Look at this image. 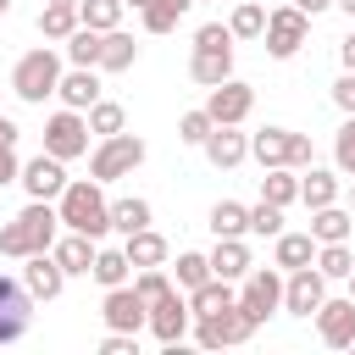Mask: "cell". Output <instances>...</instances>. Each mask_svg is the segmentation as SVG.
I'll use <instances>...</instances> for the list:
<instances>
[{"label": "cell", "instance_id": "cell-17", "mask_svg": "<svg viewBox=\"0 0 355 355\" xmlns=\"http://www.w3.org/2000/svg\"><path fill=\"white\" fill-rule=\"evenodd\" d=\"M189 322H194V311H189V300H183V294L172 288V294H166L161 305H150V322H144V327H150V333H155L161 344H183Z\"/></svg>", "mask_w": 355, "mask_h": 355}, {"label": "cell", "instance_id": "cell-21", "mask_svg": "<svg viewBox=\"0 0 355 355\" xmlns=\"http://www.w3.org/2000/svg\"><path fill=\"white\" fill-rule=\"evenodd\" d=\"M55 94H61V105H72V111H89V105L100 100V72H94V67H72V72H61Z\"/></svg>", "mask_w": 355, "mask_h": 355}, {"label": "cell", "instance_id": "cell-49", "mask_svg": "<svg viewBox=\"0 0 355 355\" xmlns=\"http://www.w3.org/2000/svg\"><path fill=\"white\" fill-rule=\"evenodd\" d=\"M0 139H6V144H17V139H22V128H17L11 116H0Z\"/></svg>", "mask_w": 355, "mask_h": 355}, {"label": "cell", "instance_id": "cell-47", "mask_svg": "<svg viewBox=\"0 0 355 355\" xmlns=\"http://www.w3.org/2000/svg\"><path fill=\"white\" fill-rule=\"evenodd\" d=\"M17 172H22L17 144H6V139H0V189H6V183H17Z\"/></svg>", "mask_w": 355, "mask_h": 355}, {"label": "cell", "instance_id": "cell-33", "mask_svg": "<svg viewBox=\"0 0 355 355\" xmlns=\"http://www.w3.org/2000/svg\"><path fill=\"white\" fill-rule=\"evenodd\" d=\"M189 6H194V0H150V6L139 11V22H144V33H172Z\"/></svg>", "mask_w": 355, "mask_h": 355}, {"label": "cell", "instance_id": "cell-9", "mask_svg": "<svg viewBox=\"0 0 355 355\" xmlns=\"http://www.w3.org/2000/svg\"><path fill=\"white\" fill-rule=\"evenodd\" d=\"M33 327V294L22 277H0V344H17L28 338Z\"/></svg>", "mask_w": 355, "mask_h": 355}, {"label": "cell", "instance_id": "cell-36", "mask_svg": "<svg viewBox=\"0 0 355 355\" xmlns=\"http://www.w3.org/2000/svg\"><path fill=\"white\" fill-rule=\"evenodd\" d=\"M78 28V6H67V0H50L44 11H39V33L44 39H67Z\"/></svg>", "mask_w": 355, "mask_h": 355}, {"label": "cell", "instance_id": "cell-8", "mask_svg": "<svg viewBox=\"0 0 355 355\" xmlns=\"http://www.w3.org/2000/svg\"><path fill=\"white\" fill-rule=\"evenodd\" d=\"M255 333V322L239 311V300L227 311H211V316H194V344L200 349H222V344H244Z\"/></svg>", "mask_w": 355, "mask_h": 355}, {"label": "cell", "instance_id": "cell-3", "mask_svg": "<svg viewBox=\"0 0 355 355\" xmlns=\"http://www.w3.org/2000/svg\"><path fill=\"white\" fill-rule=\"evenodd\" d=\"M55 83H61V55H55L50 44L28 50V55L11 67V94L28 100V105H44V100L55 94Z\"/></svg>", "mask_w": 355, "mask_h": 355}, {"label": "cell", "instance_id": "cell-35", "mask_svg": "<svg viewBox=\"0 0 355 355\" xmlns=\"http://www.w3.org/2000/svg\"><path fill=\"white\" fill-rule=\"evenodd\" d=\"M261 28H266V6L239 0V6H233V17H227V33H233V39H261Z\"/></svg>", "mask_w": 355, "mask_h": 355}, {"label": "cell", "instance_id": "cell-22", "mask_svg": "<svg viewBox=\"0 0 355 355\" xmlns=\"http://www.w3.org/2000/svg\"><path fill=\"white\" fill-rule=\"evenodd\" d=\"M139 61V44H133V33H122V28H105L100 33V61H94V72H128Z\"/></svg>", "mask_w": 355, "mask_h": 355}, {"label": "cell", "instance_id": "cell-37", "mask_svg": "<svg viewBox=\"0 0 355 355\" xmlns=\"http://www.w3.org/2000/svg\"><path fill=\"white\" fill-rule=\"evenodd\" d=\"M67 61H72V67H94V61H100V28H83V22H78V28L67 33Z\"/></svg>", "mask_w": 355, "mask_h": 355}, {"label": "cell", "instance_id": "cell-34", "mask_svg": "<svg viewBox=\"0 0 355 355\" xmlns=\"http://www.w3.org/2000/svg\"><path fill=\"white\" fill-rule=\"evenodd\" d=\"M122 11H128L122 0H78V22L83 28H100V33L105 28H122Z\"/></svg>", "mask_w": 355, "mask_h": 355}, {"label": "cell", "instance_id": "cell-16", "mask_svg": "<svg viewBox=\"0 0 355 355\" xmlns=\"http://www.w3.org/2000/svg\"><path fill=\"white\" fill-rule=\"evenodd\" d=\"M22 283H28L33 300H61L67 272H61V261H55L50 250H39V255H22Z\"/></svg>", "mask_w": 355, "mask_h": 355}, {"label": "cell", "instance_id": "cell-23", "mask_svg": "<svg viewBox=\"0 0 355 355\" xmlns=\"http://www.w3.org/2000/svg\"><path fill=\"white\" fill-rule=\"evenodd\" d=\"M349 227H355V211H344L338 200L311 211V239L316 244H338V239H349Z\"/></svg>", "mask_w": 355, "mask_h": 355}, {"label": "cell", "instance_id": "cell-6", "mask_svg": "<svg viewBox=\"0 0 355 355\" xmlns=\"http://www.w3.org/2000/svg\"><path fill=\"white\" fill-rule=\"evenodd\" d=\"M305 33H311V17H305L300 6H277V11H266V28H261V39H266V55H277V61L300 55Z\"/></svg>", "mask_w": 355, "mask_h": 355}, {"label": "cell", "instance_id": "cell-43", "mask_svg": "<svg viewBox=\"0 0 355 355\" xmlns=\"http://www.w3.org/2000/svg\"><path fill=\"white\" fill-rule=\"evenodd\" d=\"M333 161H338V178H355V116H344V128L333 139Z\"/></svg>", "mask_w": 355, "mask_h": 355}, {"label": "cell", "instance_id": "cell-52", "mask_svg": "<svg viewBox=\"0 0 355 355\" xmlns=\"http://www.w3.org/2000/svg\"><path fill=\"white\" fill-rule=\"evenodd\" d=\"M122 6H133V11H144V6H150V0H122Z\"/></svg>", "mask_w": 355, "mask_h": 355}, {"label": "cell", "instance_id": "cell-26", "mask_svg": "<svg viewBox=\"0 0 355 355\" xmlns=\"http://www.w3.org/2000/svg\"><path fill=\"white\" fill-rule=\"evenodd\" d=\"M316 261V239L311 233H277V250H272V266L277 272H300Z\"/></svg>", "mask_w": 355, "mask_h": 355}, {"label": "cell", "instance_id": "cell-41", "mask_svg": "<svg viewBox=\"0 0 355 355\" xmlns=\"http://www.w3.org/2000/svg\"><path fill=\"white\" fill-rule=\"evenodd\" d=\"M244 233H255V239H277V233H283V205H272V200L250 205V222H244Z\"/></svg>", "mask_w": 355, "mask_h": 355}, {"label": "cell", "instance_id": "cell-38", "mask_svg": "<svg viewBox=\"0 0 355 355\" xmlns=\"http://www.w3.org/2000/svg\"><path fill=\"white\" fill-rule=\"evenodd\" d=\"M83 116H89V133H100V139H111V133H122V128H128V111H122L116 100H94Z\"/></svg>", "mask_w": 355, "mask_h": 355}, {"label": "cell", "instance_id": "cell-39", "mask_svg": "<svg viewBox=\"0 0 355 355\" xmlns=\"http://www.w3.org/2000/svg\"><path fill=\"white\" fill-rule=\"evenodd\" d=\"M111 227H116V233L150 227V200H111Z\"/></svg>", "mask_w": 355, "mask_h": 355}, {"label": "cell", "instance_id": "cell-5", "mask_svg": "<svg viewBox=\"0 0 355 355\" xmlns=\"http://www.w3.org/2000/svg\"><path fill=\"white\" fill-rule=\"evenodd\" d=\"M144 155H150V150H144L139 133H111V139H100V150L89 155V172H94V183H116V178H128Z\"/></svg>", "mask_w": 355, "mask_h": 355}, {"label": "cell", "instance_id": "cell-10", "mask_svg": "<svg viewBox=\"0 0 355 355\" xmlns=\"http://www.w3.org/2000/svg\"><path fill=\"white\" fill-rule=\"evenodd\" d=\"M239 311L261 327L272 311H283V272H244V294H239Z\"/></svg>", "mask_w": 355, "mask_h": 355}, {"label": "cell", "instance_id": "cell-18", "mask_svg": "<svg viewBox=\"0 0 355 355\" xmlns=\"http://www.w3.org/2000/svg\"><path fill=\"white\" fill-rule=\"evenodd\" d=\"M189 78H194L200 89H216L222 78H233V44H194Z\"/></svg>", "mask_w": 355, "mask_h": 355}, {"label": "cell", "instance_id": "cell-51", "mask_svg": "<svg viewBox=\"0 0 355 355\" xmlns=\"http://www.w3.org/2000/svg\"><path fill=\"white\" fill-rule=\"evenodd\" d=\"M333 6H338V11H344V17L355 22V0H333Z\"/></svg>", "mask_w": 355, "mask_h": 355}, {"label": "cell", "instance_id": "cell-27", "mask_svg": "<svg viewBox=\"0 0 355 355\" xmlns=\"http://www.w3.org/2000/svg\"><path fill=\"white\" fill-rule=\"evenodd\" d=\"M239 294H233V283L227 277H205L200 288H189V311L194 316H211V311H227Z\"/></svg>", "mask_w": 355, "mask_h": 355}, {"label": "cell", "instance_id": "cell-40", "mask_svg": "<svg viewBox=\"0 0 355 355\" xmlns=\"http://www.w3.org/2000/svg\"><path fill=\"white\" fill-rule=\"evenodd\" d=\"M172 288H178V283H172V277H166L161 266H139V277H133V294H139L144 305H161V300H166Z\"/></svg>", "mask_w": 355, "mask_h": 355}, {"label": "cell", "instance_id": "cell-57", "mask_svg": "<svg viewBox=\"0 0 355 355\" xmlns=\"http://www.w3.org/2000/svg\"><path fill=\"white\" fill-rule=\"evenodd\" d=\"M349 349H355V344H349Z\"/></svg>", "mask_w": 355, "mask_h": 355}, {"label": "cell", "instance_id": "cell-20", "mask_svg": "<svg viewBox=\"0 0 355 355\" xmlns=\"http://www.w3.org/2000/svg\"><path fill=\"white\" fill-rule=\"evenodd\" d=\"M200 150H205V161H211V166H222V172H227V166H239V161L250 155V139H244L239 128L216 122V128L205 133V144H200Z\"/></svg>", "mask_w": 355, "mask_h": 355}, {"label": "cell", "instance_id": "cell-24", "mask_svg": "<svg viewBox=\"0 0 355 355\" xmlns=\"http://www.w3.org/2000/svg\"><path fill=\"white\" fill-rule=\"evenodd\" d=\"M205 261H211V277L239 283V277L250 272V244H244V239H216V250H211Z\"/></svg>", "mask_w": 355, "mask_h": 355}, {"label": "cell", "instance_id": "cell-4", "mask_svg": "<svg viewBox=\"0 0 355 355\" xmlns=\"http://www.w3.org/2000/svg\"><path fill=\"white\" fill-rule=\"evenodd\" d=\"M250 155L261 161V172L266 166H311V139L294 128H261V133H250Z\"/></svg>", "mask_w": 355, "mask_h": 355}, {"label": "cell", "instance_id": "cell-42", "mask_svg": "<svg viewBox=\"0 0 355 355\" xmlns=\"http://www.w3.org/2000/svg\"><path fill=\"white\" fill-rule=\"evenodd\" d=\"M205 277H211V261H205L200 250H183V255H178V288H200Z\"/></svg>", "mask_w": 355, "mask_h": 355}, {"label": "cell", "instance_id": "cell-54", "mask_svg": "<svg viewBox=\"0 0 355 355\" xmlns=\"http://www.w3.org/2000/svg\"><path fill=\"white\" fill-rule=\"evenodd\" d=\"M349 211H355V178H349Z\"/></svg>", "mask_w": 355, "mask_h": 355}, {"label": "cell", "instance_id": "cell-19", "mask_svg": "<svg viewBox=\"0 0 355 355\" xmlns=\"http://www.w3.org/2000/svg\"><path fill=\"white\" fill-rule=\"evenodd\" d=\"M94 250H100V244H94L89 233H72V227H67V233H55V244H50V255L61 261V272H67V277H89Z\"/></svg>", "mask_w": 355, "mask_h": 355}, {"label": "cell", "instance_id": "cell-50", "mask_svg": "<svg viewBox=\"0 0 355 355\" xmlns=\"http://www.w3.org/2000/svg\"><path fill=\"white\" fill-rule=\"evenodd\" d=\"M288 6H300V11H305V17H316V11H327V6H333V0H288Z\"/></svg>", "mask_w": 355, "mask_h": 355}, {"label": "cell", "instance_id": "cell-15", "mask_svg": "<svg viewBox=\"0 0 355 355\" xmlns=\"http://www.w3.org/2000/svg\"><path fill=\"white\" fill-rule=\"evenodd\" d=\"M316 333H322L327 349H349L355 344V300L349 294L344 300H322L316 305Z\"/></svg>", "mask_w": 355, "mask_h": 355}, {"label": "cell", "instance_id": "cell-14", "mask_svg": "<svg viewBox=\"0 0 355 355\" xmlns=\"http://www.w3.org/2000/svg\"><path fill=\"white\" fill-rule=\"evenodd\" d=\"M17 183L28 189V200H55V194L67 189V161H55L50 150H39L33 161H22Z\"/></svg>", "mask_w": 355, "mask_h": 355}, {"label": "cell", "instance_id": "cell-12", "mask_svg": "<svg viewBox=\"0 0 355 355\" xmlns=\"http://www.w3.org/2000/svg\"><path fill=\"white\" fill-rule=\"evenodd\" d=\"M100 316H105V327H111V333H139V327L150 322V305L133 294V283H116V288H105Z\"/></svg>", "mask_w": 355, "mask_h": 355}, {"label": "cell", "instance_id": "cell-30", "mask_svg": "<svg viewBox=\"0 0 355 355\" xmlns=\"http://www.w3.org/2000/svg\"><path fill=\"white\" fill-rule=\"evenodd\" d=\"M244 222H250V205H239V200H216L211 205V233L216 239H244Z\"/></svg>", "mask_w": 355, "mask_h": 355}, {"label": "cell", "instance_id": "cell-55", "mask_svg": "<svg viewBox=\"0 0 355 355\" xmlns=\"http://www.w3.org/2000/svg\"><path fill=\"white\" fill-rule=\"evenodd\" d=\"M6 11H11V0H0V17H6Z\"/></svg>", "mask_w": 355, "mask_h": 355}, {"label": "cell", "instance_id": "cell-53", "mask_svg": "<svg viewBox=\"0 0 355 355\" xmlns=\"http://www.w3.org/2000/svg\"><path fill=\"white\" fill-rule=\"evenodd\" d=\"M344 283H349V300H355V272H349V277H344Z\"/></svg>", "mask_w": 355, "mask_h": 355}, {"label": "cell", "instance_id": "cell-56", "mask_svg": "<svg viewBox=\"0 0 355 355\" xmlns=\"http://www.w3.org/2000/svg\"><path fill=\"white\" fill-rule=\"evenodd\" d=\"M67 6H78V0H67Z\"/></svg>", "mask_w": 355, "mask_h": 355}, {"label": "cell", "instance_id": "cell-46", "mask_svg": "<svg viewBox=\"0 0 355 355\" xmlns=\"http://www.w3.org/2000/svg\"><path fill=\"white\" fill-rule=\"evenodd\" d=\"M333 105H338L344 116H355V72H344V78L333 83Z\"/></svg>", "mask_w": 355, "mask_h": 355}, {"label": "cell", "instance_id": "cell-29", "mask_svg": "<svg viewBox=\"0 0 355 355\" xmlns=\"http://www.w3.org/2000/svg\"><path fill=\"white\" fill-rule=\"evenodd\" d=\"M300 200H305V211H316V205H333V200H338V172H322V166H311V172L300 178Z\"/></svg>", "mask_w": 355, "mask_h": 355}, {"label": "cell", "instance_id": "cell-13", "mask_svg": "<svg viewBox=\"0 0 355 355\" xmlns=\"http://www.w3.org/2000/svg\"><path fill=\"white\" fill-rule=\"evenodd\" d=\"M250 111H255V89L239 83V78H222V83L211 89V100H205V116H211V122H227V128H239Z\"/></svg>", "mask_w": 355, "mask_h": 355}, {"label": "cell", "instance_id": "cell-31", "mask_svg": "<svg viewBox=\"0 0 355 355\" xmlns=\"http://www.w3.org/2000/svg\"><path fill=\"white\" fill-rule=\"evenodd\" d=\"M316 272H322L327 283H338V277H349V272H355V255H349V239H338V244H316Z\"/></svg>", "mask_w": 355, "mask_h": 355}, {"label": "cell", "instance_id": "cell-32", "mask_svg": "<svg viewBox=\"0 0 355 355\" xmlns=\"http://www.w3.org/2000/svg\"><path fill=\"white\" fill-rule=\"evenodd\" d=\"M89 277H94L100 288H116V283H128V277H133V266H128V255H122V250H94Z\"/></svg>", "mask_w": 355, "mask_h": 355}, {"label": "cell", "instance_id": "cell-7", "mask_svg": "<svg viewBox=\"0 0 355 355\" xmlns=\"http://www.w3.org/2000/svg\"><path fill=\"white\" fill-rule=\"evenodd\" d=\"M44 150H50L55 161H78V155H89V116L72 111V105H61V111L44 122Z\"/></svg>", "mask_w": 355, "mask_h": 355}, {"label": "cell", "instance_id": "cell-11", "mask_svg": "<svg viewBox=\"0 0 355 355\" xmlns=\"http://www.w3.org/2000/svg\"><path fill=\"white\" fill-rule=\"evenodd\" d=\"M322 300H327V277L316 272V261L300 272H283V311L288 316H316Z\"/></svg>", "mask_w": 355, "mask_h": 355}, {"label": "cell", "instance_id": "cell-45", "mask_svg": "<svg viewBox=\"0 0 355 355\" xmlns=\"http://www.w3.org/2000/svg\"><path fill=\"white\" fill-rule=\"evenodd\" d=\"M100 355H139V333H105Z\"/></svg>", "mask_w": 355, "mask_h": 355}, {"label": "cell", "instance_id": "cell-2", "mask_svg": "<svg viewBox=\"0 0 355 355\" xmlns=\"http://www.w3.org/2000/svg\"><path fill=\"white\" fill-rule=\"evenodd\" d=\"M55 216H61V227H72V233H89V239H105L111 233V200L100 194V183L94 178H67V189L55 194Z\"/></svg>", "mask_w": 355, "mask_h": 355}, {"label": "cell", "instance_id": "cell-1", "mask_svg": "<svg viewBox=\"0 0 355 355\" xmlns=\"http://www.w3.org/2000/svg\"><path fill=\"white\" fill-rule=\"evenodd\" d=\"M55 233H61L55 205H50V200H28V205L0 227V255H11V261L39 255V250H50V244H55Z\"/></svg>", "mask_w": 355, "mask_h": 355}, {"label": "cell", "instance_id": "cell-25", "mask_svg": "<svg viewBox=\"0 0 355 355\" xmlns=\"http://www.w3.org/2000/svg\"><path fill=\"white\" fill-rule=\"evenodd\" d=\"M122 255H128V266H161V261H166V239H161L155 227L122 233Z\"/></svg>", "mask_w": 355, "mask_h": 355}, {"label": "cell", "instance_id": "cell-44", "mask_svg": "<svg viewBox=\"0 0 355 355\" xmlns=\"http://www.w3.org/2000/svg\"><path fill=\"white\" fill-rule=\"evenodd\" d=\"M211 128H216V122L205 116V105H200V111H183V116H178V139H183V144H205V133H211Z\"/></svg>", "mask_w": 355, "mask_h": 355}, {"label": "cell", "instance_id": "cell-48", "mask_svg": "<svg viewBox=\"0 0 355 355\" xmlns=\"http://www.w3.org/2000/svg\"><path fill=\"white\" fill-rule=\"evenodd\" d=\"M338 61H344V72H355V28L338 39Z\"/></svg>", "mask_w": 355, "mask_h": 355}, {"label": "cell", "instance_id": "cell-28", "mask_svg": "<svg viewBox=\"0 0 355 355\" xmlns=\"http://www.w3.org/2000/svg\"><path fill=\"white\" fill-rule=\"evenodd\" d=\"M261 200H272V205H294V200H300V172H294V166H266V178H261Z\"/></svg>", "mask_w": 355, "mask_h": 355}]
</instances>
